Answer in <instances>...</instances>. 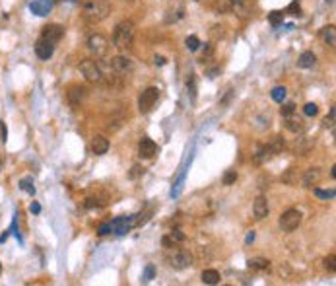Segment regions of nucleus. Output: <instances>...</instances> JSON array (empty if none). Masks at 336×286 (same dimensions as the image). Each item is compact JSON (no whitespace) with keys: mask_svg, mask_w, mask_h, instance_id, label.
I'll return each instance as SVG.
<instances>
[{"mask_svg":"<svg viewBox=\"0 0 336 286\" xmlns=\"http://www.w3.org/2000/svg\"><path fill=\"white\" fill-rule=\"evenodd\" d=\"M185 4L183 2H175L173 6H169L167 10H165V16H163V24L165 26H173V24H177V22H181V20L185 18Z\"/></svg>","mask_w":336,"mask_h":286,"instance_id":"obj_9","label":"nucleus"},{"mask_svg":"<svg viewBox=\"0 0 336 286\" xmlns=\"http://www.w3.org/2000/svg\"><path fill=\"white\" fill-rule=\"evenodd\" d=\"M86 208H94V206H101L103 203H97V199H86Z\"/></svg>","mask_w":336,"mask_h":286,"instance_id":"obj_44","label":"nucleus"},{"mask_svg":"<svg viewBox=\"0 0 336 286\" xmlns=\"http://www.w3.org/2000/svg\"><path fill=\"white\" fill-rule=\"evenodd\" d=\"M144 280H152V278H154V265H148V267H146V271H144Z\"/></svg>","mask_w":336,"mask_h":286,"instance_id":"obj_43","label":"nucleus"},{"mask_svg":"<svg viewBox=\"0 0 336 286\" xmlns=\"http://www.w3.org/2000/svg\"><path fill=\"white\" fill-rule=\"evenodd\" d=\"M29 10L35 14V16H47L49 12L53 10V2L51 0H33L31 4H29Z\"/></svg>","mask_w":336,"mask_h":286,"instance_id":"obj_16","label":"nucleus"},{"mask_svg":"<svg viewBox=\"0 0 336 286\" xmlns=\"http://www.w3.org/2000/svg\"><path fill=\"white\" fill-rule=\"evenodd\" d=\"M334 115H336V109L334 107H332V109H330V115H328L327 119H325V127H330V129H334Z\"/></svg>","mask_w":336,"mask_h":286,"instance_id":"obj_39","label":"nucleus"},{"mask_svg":"<svg viewBox=\"0 0 336 286\" xmlns=\"http://www.w3.org/2000/svg\"><path fill=\"white\" fill-rule=\"evenodd\" d=\"M270 96L276 103H282L284 100H286V88H284V86H276V88L272 90Z\"/></svg>","mask_w":336,"mask_h":286,"instance_id":"obj_28","label":"nucleus"},{"mask_svg":"<svg viewBox=\"0 0 336 286\" xmlns=\"http://www.w3.org/2000/svg\"><path fill=\"white\" fill-rule=\"evenodd\" d=\"M142 174H144V167H142V166H134V167H132V171L129 174V177H131V179H136V177L142 176Z\"/></svg>","mask_w":336,"mask_h":286,"instance_id":"obj_40","label":"nucleus"},{"mask_svg":"<svg viewBox=\"0 0 336 286\" xmlns=\"http://www.w3.org/2000/svg\"><path fill=\"white\" fill-rule=\"evenodd\" d=\"M301 220H303V216H301V213H299L298 208H288V211L280 216L278 224H280V228L284 232H293L301 226Z\"/></svg>","mask_w":336,"mask_h":286,"instance_id":"obj_7","label":"nucleus"},{"mask_svg":"<svg viewBox=\"0 0 336 286\" xmlns=\"http://www.w3.org/2000/svg\"><path fill=\"white\" fill-rule=\"evenodd\" d=\"M289 10H291V12H296L293 16H299V14H301V8H299L298 2H291V4H289Z\"/></svg>","mask_w":336,"mask_h":286,"instance_id":"obj_46","label":"nucleus"},{"mask_svg":"<svg viewBox=\"0 0 336 286\" xmlns=\"http://www.w3.org/2000/svg\"><path fill=\"white\" fill-rule=\"evenodd\" d=\"M111 224V230L115 234H127V232H131L132 226H136V216H119V218H115V220L109 222Z\"/></svg>","mask_w":336,"mask_h":286,"instance_id":"obj_11","label":"nucleus"},{"mask_svg":"<svg viewBox=\"0 0 336 286\" xmlns=\"http://www.w3.org/2000/svg\"><path fill=\"white\" fill-rule=\"evenodd\" d=\"M325 2H327L328 6H332V4H334V0H325Z\"/></svg>","mask_w":336,"mask_h":286,"instance_id":"obj_51","label":"nucleus"},{"mask_svg":"<svg viewBox=\"0 0 336 286\" xmlns=\"http://www.w3.org/2000/svg\"><path fill=\"white\" fill-rule=\"evenodd\" d=\"M154 63H156V65H159V66H163L165 65V59H163V56H154Z\"/></svg>","mask_w":336,"mask_h":286,"instance_id":"obj_48","label":"nucleus"},{"mask_svg":"<svg viewBox=\"0 0 336 286\" xmlns=\"http://www.w3.org/2000/svg\"><path fill=\"white\" fill-rule=\"evenodd\" d=\"M62 37H65V26L60 24H49L41 29V39L51 41V43H58Z\"/></svg>","mask_w":336,"mask_h":286,"instance_id":"obj_10","label":"nucleus"},{"mask_svg":"<svg viewBox=\"0 0 336 286\" xmlns=\"http://www.w3.org/2000/svg\"><path fill=\"white\" fill-rule=\"evenodd\" d=\"M109 68L113 74H132L134 72V61L124 55H117L109 61Z\"/></svg>","mask_w":336,"mask_h":286,"instance_id":"obj_8","label":"nucleus"},{"mask_svg":"<svg viewBox=\"0 0 336 286\" xmlns=\"http://www.w3.org/2000/svg\"><path fill=\"white\" fill-rule=\"evenodd\" d=\"M212 6L218 14H229V0H214Z\"/></svg>","mask_w":336,"mask_h":286,"instance_id":"obj_29","label":"nucleus"},{"mask_svg":"<svg viewBox=\"0 0 336 286\" xmlns=\"http://www.w3.org/2000/svg\"><path fill=\"white\" fill-rule=\"evenodd\" d=\"M171 240L173 241H185V234L181 230H173L171 232Z\"/></svg>","mask_w":336,"mask_h":286,"instance_id":"obj_41","label":"nucleus"},{"mask_svg":"<svg viewBox=\"0 0 336 286\" xmlns=\"http://www.w3.org/2000/svg\"><path fill=\"white\" fill-rule=\"evenodd\" d=\"M185 45H187L188 51H196V49L200 47V39L196 35H188L187 39H185Z\"/></svg>","mask_w":336,"mask_h":286,"instance_id":"obj_30","label":"nucleus"},{"mask_svg":"<svg viewBox=\"0 0 336 286\" xmlns=\"http://www.w3.org/2000/svg\"><path fill=\"white\" fill-rule=\"evenodd\" d=\"M66 98H68V102L72 107H78V105H82L84 100L88 98V90H86L84 86H72L68 93H66Z\"/></svg>","mask_w":336,"mask_h":286,"instance_id":"obj_13","label":"nucleus"},{"mask_svg":"<svg viewBox=\"0 0 336 286\" xmlns=\"http://www.w3.org/2000/svg\"><path fill=\"white\" fill-rule=\"evenodd\" d=\"M268 201H266V197H257L255 199V203H253V214H255V218L257 220H262V218H266L268 216Z\"/></svg>","mask_w":336,"mask_h":286,"instance_id":"obj_15","label":"nucleus"},{"mask_svg":"<svg viewBox=\"0 0 336 286\" xmlns=\"http://www.w3.org/2000/svg\"><path fill=\"white\" fill-rule=\"evenodd\" d=\"M315 63H317V56H315L313 51H303V53L299 55V59H298L299 68H313Z\"/></svg>","mask_w":336,"mask_h":286,"instance_id":"obj_20","label":"nucleus"},{"mask_svg":"<svg viewBox=\"0 0 336 286\" xmlns=\"http://www.w3.org/2000/svg\"><path fill=\"white\" fill-rule=\"evenodd\" d=\"M253 240H255V232H249L247 238H245V241H247V243H253Z\"/></svg>","mask_w":336,"mask_h":286,"instance_id":"obj_50","label":"nucleus"},{"mask_svg":"<svg viewBox=\"0 0 336 286\" xmlns=\"http://www.w3.org/2000/svg\"><path fill=\"white\" fill-rule=\"evenodd\" d=\"M53 53H55V43L45 41V39L39 37L37 43H35V55H37L41 61H49V59L53 56Z\"/></svg>","mask_w":336,"mask_h":286,"instance_id":"obj_14","label":"nucleus"},{"mask_svg":"<svg viewBox=\"0 0 336 286\" xmlns=\"http://www.w3.org/2000/svg\"><path fill=\"white\" fill-rule=\"evenodd\" d=\"M78 68H80V72H82V76H84L88 82L101 84L105 80V72H103L101 63H97L94 59H84Z\"/></svg>","mask_w":336,"mask_h":286,"instance_id":"obj_3","label":"nucleus"},{"mask_svg":"<svg viewBox=\"0 0 336 286\" xmlns=\"http://www.w3.org/2000/svg\"><path fill=\"white\" fill-rule=\"evenodd\" d=\"M109 14H111L109 0H86L82 4V18L92 26L103 22Z\"/></svg>","mask_w":336,"mask_h":286,"instance_id":"obj_1","label":"nucleus"},{"mask_svg":"<svg viewBox=\"0 0 336 286\" xmlns=\"http://www.w3.org/2000/svg\"><path fill=\"white\" fill-rule=\"evenodd\" d=\"M167 263L169 267L175 269V271H185V269L195 265V257L187 250H173L167 253Z\"/></svg>","mask_w":336,"mask_h":286,"instance_id":"obj_4","label":"nucleus"},{"mask_svg":"<svg viewBox=\"0 0 336 286\" xmlns=\"http://www.w3.org/2000/svg\"><path fill=\"white\" fill-rule=\"evenodd\" d=\"M235 179H237V174H235V169H232V171H227V174L224 176V185L235 183Z\"/></svg>","mask_w":336,"mask_h":286,"instance_id":"obj_38","label":"nucleus"},{"mask_svg":"<svg viewBox=\"0 0 336 286\" xmlns=\"http://www.w3.org/2000/svg\"><path fill=\"white\" fill-rule=\"evenodd\" d=\"M268 146H270L272 154H278V152H282V148H284V140H282L280 137H276Z\"/></svg>","mask_w":336,"mask_h":286,"instance_id":"obj_33","label":"nucleus"},{"mask_svg":"<svg viewBox=\"0 0 336 286\" xmlns=\"http://www.w3.org/2000/svg\"><path fill=\"white\" fill-rule=\"evenodd\" d=\"M293 113H296V105H293V103L282 105V115H284V117H289V115H293Z\"/></svg>","mask_w":336,"mask_h":286,"instance_id":"obj_37","label":"nucleus"},{"mask_svg":"<svg viewBox=\"0 0 336 286\" xmlns=\"http://www.w3.org/2000/svg\"><path fill=\"white\" fill-rule=\"evenodd\" d=\"M29 211H31L33 214H39V213H41V204H39V203H31Z\"/></svg>","mask_w":336,"mask_h":286,"instance_id":"obj_47","label":"nucleus"},{"mask_svg":"<svg viewBox=\"0 0 336 286\" xmlns=\"http://www.w3.org/2000/svg\"><path fill=\"white\" fill-rule=\"evenodd\" d=\"M315 195H317L319 199H334V191L330 189V191H323V189H315Z\"/></svg>","mask_w":336,"mask_h":286,"instance_id":"obj_36","label":"nucleus"},{"mask_svg":"<svg viewBox=\"0 0 336 286\" xmlns=\"http://www.w3.org/2000/svg\"><path fill=\"white\" fill-rule=\"evenodd\" d=\"M282 179H284L286 183H289V185H293V183H296V179H293V167H289V169H288V174H286V176L282 177Z\"/></svg>","mask_w":336,"mask_h":286,"instance_id":"obj_42","label":"nucleus"},{"mask_svg":"<svg viewBox=\"0 0 336 286\" xmlns=\"http://www.w3.org/2000/svg\"><path fill=\"white\" fill-rule=\"evenodd\" d=\"M107 150H109V140L103 135H95L92 140V152L95 156H101V154H107Z\"/></svg>","mask_w":336,"mask_h":286,"instance_id":"obj_19","label":"nucleus"},{"mask_svg":"<svg viewBox=\"0 0 336 286\" xmlns=\"http://www.w3.org/2000/svg\"><path fill=\"white\" fill-rule=\"evenodd\" d=\"M286 129L291 130V132H299V130L303 129V123L299 117H293V115H289L286 117Z\"/></svg>","mask_w":336,"mask_h":286,"instance_id":"obj_25","label":"nucleus"},{"mask_svg":"<svg viewBox=\"0 0 336 286\" xmlns=\"http://www.w3.org/2000/svg\"><path fill=\"white\" fill-rule=\"evenodd\" d=\"M187 92H188V96H191V100L195 102V98H196V78H195V74L193 72L188 74V78H187Z\"/></svg>","mask_w":336,"mask_h":286,"instance_id":"obj_27","label":"nucleus"},{"mask_svg":"<svg viewBox=\"0 0 336 286\" xmlns=\"http://www.w3.org/2000/svg\"><path fill=\"white\" fill-rule=\"evenodd\" d=\"M229 12L237 18H249L253 12L251 0H229Z\"/></svg>","mask_w":336,"mask_h":286,"instance_id":"obj_12","label":"nucleus"},{"mask_svg":"<svg viewBox=\"0 0 336 286\" xmlns=\"http://www.w3.org/2000/svg\"><path fill=\"white\" fill-rule=\"evenodd\" d=\"M325 269H327L328 273H334V271H336V257H334V253H330L328 257H325Z\"/></svg>","mask_w":336,"mask_h":286,"instance_id":"obj_32","label":"nucleus"},{"mask_svg":"<svg viewBox=\"0 0 336 286\" xmlns=\"http://www.w3.org/2000/svg\"><path fill=\"white\" fill-rule=\"evenodd\" d=\"M282 20H284V14L282 12H270V16H268V22H270V26H280Z\"/></svg>","mask_w":336,"mask_h":286,"instance_id":"obj_31","label":"nucleus"},{"mask_svg":"<svg viewBox=\"0 0 336 286\" xmlns=\"http://www.w3.org/2000/svg\"><path fill=\"white\" fill-rule=\"evenodd\" d=\"M158 100H159V88H156V86L146 88L140 93V98H138V109H140V113H150V111L154 109V105L158 103Z\"/></svg>","mask_w":336,"mask_h":286,"instance_id":"obj_6","label":"nucleus"},{"mask_svg":"<svg viewBox=\"0 0 336 286\" xmlns=\"http://www.w3.org/2000/svg\"><path fill=\"white\" fill-rule=\"evenodd\" d=\"M134 35H136V26L131 20H122L121 24H117V28L113 31V47L117 49H129L134 43Z\"/></svg>","mask_w":336,"mask_h":286,"instance_id":"obj_2","label":"nucleus"},{"mask_svg":"<svg viewBox=\"0 0 336 286\" xmlns=\"http://www.w3.org/2000/svg\"><path fill=\"white\" fill-rule=\"evenodd\" d=\"M158 152V144L152 139H142L140 144H138V154L140 158H154Z\"/></svg>","mask_w":336,"mask_h":286,"instance_id":"obj_17","label":"nucleus"},{"mask_svg":"<svg viewBox=\"0 0 336 286\" xmlns=\"http://www.w3.org/2000/svg\"><path fill=\"white\" fill-rule=\"evenodd\" d=\"M224 35H225V28L222 24H216V26L210 28V39L212 41H220V39H224Z\"/></svg>","mask_w":336,"mask_h":286,"instance_id":"obj_26","label":"nucleus"},{"mask_svg":"<svg viewBox=\"0 0 336 286\" xmlns=\"http://www.w3.org/2000/svg\"><path fill=\"white\" fill-rule=\"evenodd\" d=\"M19 187H22L24 191H28L29 195H35V187L31 185V179H29V177H26V179H22V181H19Z\"/></svg>","mask_w":336,"mask_h":286,"instance_id":"obj_34","label":"nucleus"},{"mask_svg":"<svg viewBox=\"0 0 336 286\" xmlns=\"http://www.w3.org/2000/svg\"><path fill=\"white\" fill-rule=\"evenodd\" d=\"M0 132H2V140L6 142V125H4L2 121H0Z\"/></svg>","mask_w":336,"mask_h":286,"instance_id":"obj_49","label":"nucleus"},{"mask_svg":"<svg viewBox=\"0 0 336 286\" xmlns=\"http://www.w3.org/2000/svg\"><path fill=\"white\" fill-rule=\"evenodd\" d=\"M86 45H88V51L95 56H105L107 55V51H109V39L101 33H92V35L88 37V41H86Z\"/></svg>","mask_w":336,"mask_h":286,"instance_id":"obj_5","label":"nucleus"},{"mask_svg":"<svg viewBox=\"0 0 336 286\" xmlns=\"http://www.w3.org/2000/svg\"><path fill=\"white\" fill-rule=\"evenodd\" d=\"M321 39L325 41V45L334 47L336 45V28L330 24V26H325L321 29Z\"/></svg>","mask_w":336,"mask_h":286,"instance_id":"obj_21","label":"nucleus"},{"mask_svg":"<svg viewBox=\"0 0 336 286\" xmlns=\"http://www.w3.org/2000/svg\"><path fill=\"white\" fill-rule=\"evenodd\" d=\"M303 113H305L307 117H315V115L319 113V107L315 105V103H307V105L303 107Z\"/></svg>","mask_w":336,"mask_h":286,"instance_id":"obj_35","label":"nucleus"},{"mask_svg":"<svg viewBox=\"0 0 336 286\" xmlns=\"http://www.w3.org/2000/svg\"><path fill=\"white\" fill-rule=\"evenodd\" d=\"M109 232H111V224L107 222V224H101V226H99V232H97V234H99V236H105V234H109Z\"/></svg>","mask_w":336,"mask_h":286,"instance_id":"obj_45","label":"nucleus"},{"mask_svg":"<svg viewBox=\"0 0 336 286\" xmlns=\"http://www.w3.org/2000/svg\"><path fill=\"white\" fill-rule=\"evenodd\" d=\"M321 177H323V171H321V167H309L307 171L303 174V187H313V185H317L321 181Z\"/></svg>","mask_w":336,"mask_h":286,"instance_id":"obj_18","label":"nucleus"},{"mask_svg":"<svg viewBox=\"0 0 336 286\" xmlns=\"http://www.w3.org/2000/svg\"><path fill=\"white\" fill-rule=\"evenodd\" d=\"M247 267L253 269V271H268L270 269V261L264 257H255L247 261Z\"/></svg>","mask_w":336,"mask_h":286,"instance_id":"obj_22","label":"nucleus"},{"mask_svg":"<svg viewBox=\"0 0 336 286\" xmlns=\"http://www.w3.org/2000/svg\"><path fill=\"white\" fill-rule=\"evenodd\" d=\"M274 154H272V150L268 144H261V146L257 148V152H255V162L257 164H264L268 158H272Z\"/></svg>","mask_w":336,"mask_h":286,"instance_id":"obj_23","label":"nucleus"},{"mask_svg":"<svg viewBox=\"0 0 336 286\" xmlns=\"http://www.w3.org/2000/svg\"><path fill=\"white\" fill-rule=\"evenodd\" d=\"M220 273L216 269H204L202 271V282L204 284H218L220 282Z\"/></svg>","mask_w":336,"mask_h":286,"instance_id":"obj_24","label":"nucleus"}]
</instances>
